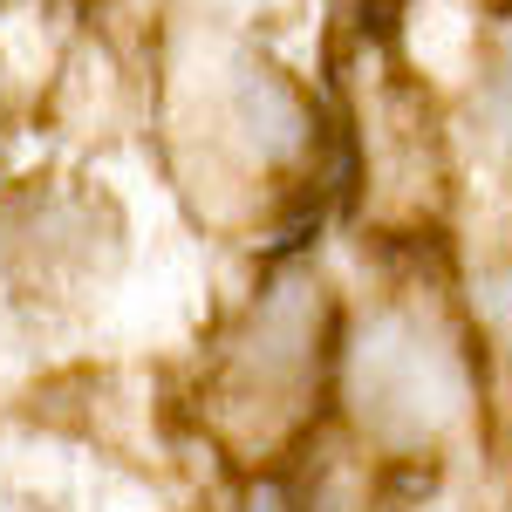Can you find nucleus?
I'll use <instances>...</instances> for the list:
<instances>
[{"label": "nucleus", "mask_w": 512, "mask_h": 512, "mask_svg": "<svg viewBox=\"0 0 512 512\" xmlns=\"http://www.w3.org/2000/svg\"><path fill=\"white\" fill-rule=\"evenodd\" d=\"M342 390L362 437L383 451H424L472 403V349L431 308L383 301L342 349Z\"/></svg>", "instance_id": "1"}, {"label": "nucleus", "mask_w": 512, "mask_h": 512, "mask_svg": "<svg viewBox=\"0 0 512 512\" xmlns=\"http://www.w3.org/2000/svg\"><path fill=\"white\" fill-rule=\"evenodd\" d=\"M403 512H444V506H403Z\"/></svg>", "instance_id": "7"}, {"label": "nucleus", "mask_w": 512, "mask_h": 512, "mask_svg": "<svg viewBox=\"0 0 512 512\" xmlns=\"http://www.w3.org/2000/svg\"><path fill=\"white\" fill-rule=\"evenodd\" d=\"M506 512H512V506H506Z\"/></svg>", "instance_id": "9"}, {"label": "nucleus", "mask_w": 512, "mask_h": 512, "mask_svg": "<svg viewBox=\"0 0 512 512\" xmlns=\"http://www.w3.org/2000/svg\"><path fill=\"white\" fill-rule=\"evenodd\" d=\"M335 362V294L315 267H280L226 342V396L253 417H294Z\"/></svg>", "instance_id": "2"}, {"label": "nucleus", "mask_w": 512, "mask_h": 512, "mask_svg": "<svg viewBox=\"0 0 512 512\" xmlns=\"http://www.w3.org/2000/svg\"><path fill=\"white\" fill-rule=\"evenodd\" d=\"M21 512H55V506H21Z\"/></svg>", "instance_id": "8"}, {"label": "nucleus", "mask_w": 512, "mask_h": 512, "mask_svg": "<svg viewBox=\"0 0 512 512\" xmlns=\"http://www.w3.org/2000/svg\"><path fill=\"white\" fill-rule=\"evenodd\" d=\"M226 123L239 130V144L260 164H301L315 151V110L294 89V76L274 69L267 55H233V69H226Z\"/></svg>", "instance_id": "3"}, {"label": "nucleus", "mask_w": 512, "mask_h": 512, "mask_svg": "<svg viewBox=\"0 0 512 512\" xmlns=\"http://www.w3.org/2000/svg\"><path fill=\"white\" fill-rule=\"evenodd\" d=\"M239 512H301V506H294V499H287L280 485H253V492L239 499Z\"/></svg>", "instance_id": "6"}, {"label": "nucleus", "mask_w": 512, "mask_h": 512, "mask_svg": "<svg viewBox=\"0 0 512 512\" xmlns=\"http://www.w3.org/2000/svg\"><path fill=\"white\" fill-rule=\"evenodd\" d=\"M472 321L499 355H512V260H499L472 280Z\"/></svg>", "instance_id": "5"}, {"label": "nucleus", "mask_w": 512, "mask_h": 512, "mask_svg": "<svg viewBox=\"0 0 512 512\" xmlns=\"http://www.w3.org/2000/svg\"><path fill=\"white\" fill-rule=\"evenodd\" d=\"M472 103H478V123L492 130V144L512 151V28L485 41L478 55V82H472Z\"/></svg>", "instance_id": "4"}]
</instances>
